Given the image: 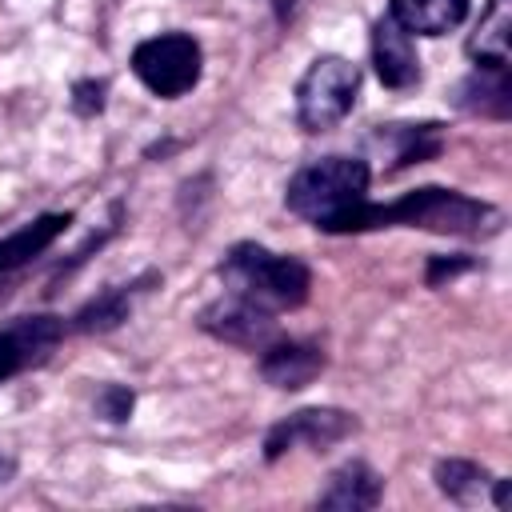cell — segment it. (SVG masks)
I'll use <instances>...</instances> for the list:
<instances>
[{
    "label": "cell",
    "mask_w": 512,
    "mask_h": 512,
    "mask_svg": "<svg viewBox=\"0 0 512 512\" xmlns=\"http://www.w3.org/2000/svg\"><path fill=\"white\" fill-rule=\"evenodd\" d=\"M500 208L472 200L456 188H416L408 196H400L396 204H372L364 200L340 232H368V228H388V224H412L424 232H440V236H488L500 228Z\"/></svg>",
    "instance_id": "6da1fadb"
},
{
    "label": "cell",
    "mask_w": 512,
    "mask_h": 512,
    "mask_svg": "<svg viewBox=\"0 0 512 512\" xmlns=\"http://www.w3.org/2000/svg\"><path fill=\"white\" fill-rule=\"evenodd\" d=\"M288 208L324 232H340L344 220L368 200V164L356 156H328L300 168L284 192Z\"/></svg>",
    "instance_id": "7a4b0ae2"
},
{
    "label": "cell",
    "mask_w": 512,
    "mask_h": 512,
    "mask_svg": "<svg viewBox=\"0 0 512 512\" xmlns=\"http://www.w3.org/2000/svg\"><path fill=\"white\" fill-rule=\"evenodd\" d=\"M220 276L232 296H244L268 312L300 308L312 288V276L296 256H276L260 244H236L224 256Z\"/></svg>",
    "instance_id": "3957f363"
},
{
    "label": "cell",
    "mask_w": 512,
    "mask_h": 512,
    "mask_svg": "<svg viewBox=\"0 0 512 512\" xmlns=\"http://www.w3.org/2000/svg\"><path fill=\"white\" fill-rule=\"evenodd\" d=\"M360 92V72L344 56H316L312 68L296 84V120L308 132H324L340 124Z\"/></svg>",
    "instance_id": "277c9868"
},
{
    "label": "cell",
    "mask_w": 512,
    "mask_h": 512,
    "mask_svg": "<svg viewBox=\"0 0 512 512\" xmlns=\"http://www.w3.org/2000/svg\"><path fill=\"white\" fill-rule=\"evenodd\" d=\"M200 44L188 36V32H164V36H152L144 40L136 52H132V72L140 76V84L164 100H176L184 92L196 88L200 80Z\"/></svg>",
    "instance_id": "5b68a950"
},
{
    "label": "cell",
    "mask_w": 512,
    "mask_h": 512,
    "mask_svg": "<svg viewBox=\"0 0 512 512\" xmlns=\"http://www.w3.org/2000/svg\"><path fill=\"white\" fill-rule=\"evenodd\" d=\"M352 428H356V420H352L348 412H340V408H304V412L280 420V424L268 432V440H264V456L276 460V456H284V452L296 448V444L328 448V444L344 440Z\"/></svg>",
    "instance_id": "8992f818"
},
{
    "label": "cell",
    "mask_w": 512,
    "mask_h": 512,
    "mask_svg": "<svg viewBox=\"0 0 512 512\" xmlns=\"http://www.w3.org/2000/svg\"><path fill=\"white\" fill-rule=\"evenodd\" d=\"M200 328L212 332V336H220V340H228V344L264 348L272 340V332H276V320H272L268 308H260V304L228 292L220 304H212V308L200 312Z\"/></svg>",
    "instance_id": "52a82bcc"
},
{
    "label": "cell",
    "mask_w": 512,
    "mask_h": 512,
    "mask_svg": "<svg viewBox=\"0 0 512 512\" xmlns=\"http://www.w3.org/2000/svg\"><path fill=\"white\" fill-rule=\"evenodd\" d=\"M64 324L56 316H24L12 328L0 332V380H12L16 372L44 364L48 352L60 344Z\"/></svg>",
    "instance_id": "ba28073f"
},
{
    "label": "cell",
    "mask_w": 512,
    "mask_h": 512,
    "mask_svg": "<svg viewBox=\"0 0 512 512\" xmlns=\"http://www.w3.org/2000/svg\"><path fill=\"white\" fill-rule=\"evenodd\" d=\"M372 60L388 88H412L420 80V56H416L412 32H404L388 12L372 28Z\"/></svg>",
    "instance_id": "9c48e42d"
},
{
    "label": "cell",
    "mask_w": 512,
    "mask_h": 512,
    "mask_svg": "<svg viewBox=\"0 0 512 512\" xmlns=\"http://www.w3.org/2000/svg\"><path fill=\"white\" fill-rule=\"evenodd\" d=\"M456 104L464 112H480L492 120H504L512 112V80L508 64H476V72L456 88Z\"/></svg>",
    "instance_id": "30bf717a"
},
{
    "label": "cell",
    "mask_w": 512,
    "mask_h": 512,
    "mask_svg": "<svg viewBox=\"0 0 512 512\" xmlns=\"http://www.w3.org/2000/svg\"><path fill=\"white\" fill-rule=\"evenodd\" d=\"M320 368H324V352H320L316 344H300V340L272 344V348L264 352V360H260L264 380L276 384V388H288V392L312 384V380L320 376Z\"/></svg>",
    "instance_id": "8fae6325"
},
{
    "label": "cell",
    "mask_w": 512,
    "mask_h": 512,
    "mask_svg": "<svg viewBox=\"0 0 512 512\" xmlns=\"http://www.w3.org/2000/svg\"><path fill=\"white\" fill-rule=\"evenodd\" d=\"M380 488H384V480L368 464L352 460V464H344V468L332 472L328 488L320 492V508H332V512H364V508H372L380 500Z\"/></svg>",
    "instance_id": "7c38bea8"
},
{
    "label": "cell",
    "mask_w": 512,
    "mask_h": 512,
    "mask_svg": "<svg viewBox=\"0 0 512 512\" xmlns=\"http://www.w3.org/2000/svg\"><path fill=\"white\" fill-rule=\"evenodd\" d=\"M388 16L416 36H444L468 16V0H392Z\"/></svg>",
    "instance_id": "4fadbf2b"
},
{
    "label": "cell",
    "mask_w": 512,
    "mask_h": 512,
    "mask_svg": "<svg viewBox=\"0 0 512 512\" xmlns=\"http://www.w3.org/2000/svg\"><path fill=\"white\" fill-rule=\"evenodd\" d=\"M508 44H512V0H492L488 12L480 16L476 36L468 40V56L476 64H508Z\"/></svg>",
    "instance_id": "5bb4252c"
},
{
    "label": "cell",
    "mask_w": 512,
    "mask_h": 512,
    "mask_svg": "<svg viewBox=\"0 0 512 512\" xmlns=\"http://www.w3.org/2000/svg\"><path fill=\"white\" fill-rule=\"evenodd\" d=\"M436 484H440L444 496H452L460 504H472L484 492L488 472L480 464H472V460H440L436 464Z\"/></svg>",
    "instance_id": "9a60e30c"
},
{
    "label": "cell",
    "mask_w": 512,
    "mask_h": 512,
    "mask_svg": "<svg viewBox=\"0 0 512 512\" xmlns=\"http://www.w3.org/2000/svg\"><path fill=\"white\" fill-rule=\"evenodd\" d=\"M128 304H132V288H112V292H104L100 300H92V304L76 316V328H84V332L116 328V324L128 316Z\"/></svg>",
    "instance_id": "2e32d148"
},
{
    "label": "cell",
    "mask_w": 512,
    "mask_h": 512,
    "mask_svg": "<svg viewBox=\"0 0 512 512\" xmlns=\"http://www.w3.org/2000/svg\"><path fill=\"white\" fill-rule=\"evenodd\" d=\"M96 412H100L104 420H112V424L128 420V412H132V392L120 388V384H108V388L96 396Z\"/></svg>",
    "instance_id": "e0dca14e"
},
{
    "label": "cell",
    "mask_w": 512,
    "mask_h": 512,
    "mask_svg": "<svg viewBox=\"0 0 512 512\" xmlns=\"http://www.w3.org/2000/svg\"><path fill=\"white\" fill-rule=\"evenodd\" d=\"M104 80H80L76 88H72V108L80 112V116H96L100 108H104Z\"/></svg>",
    "instance_id": "ac0fdd59"
},
{
    "label": "cell",
    "mask_w": 512,
    "mask_h": 512,
    "mask_svg": "<svg viewBox=\"0 0 512 512\" xmlns=\"http://www.w3.org/2000/svg\"><path fill=\"white\" fill-rule=\"evenodd\" d=\"M464 268H468V260H432L428 264V284H440L444 276H456Z\"/></svg>",
    "instance_id": "d6986e66"
},
{
    "label": "cell",
    "mask_w": 512,
    "mask_h": 512,
    "mask_svg": "<svg viewBox=\"0 0 512 512\" xmlns=\"http://www.w3.org/2000/svg\"><path fill=\"white\" fill-rule=\"evenodd\" d=\"M508 496H512V480H496V508H508Z\"/></svg>",
    "instance_id": "ffe728a7"
}]
</instances>
